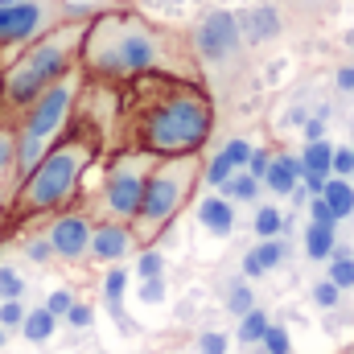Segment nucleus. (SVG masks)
<instances>
[{"label": "nucleus", "instance_id": "32", "mask_svg": "<svg viewBox=\"0 0 354 354\" xmlns=\"http://www.w3.org/2000/svg\"><path fill=\"white\" fill-rule=\"evenodd\" d=\"M140 301H145V305H157V301H165V280H161V276H149V280H140Z\"/></svg>", "mask_w": 354, "mask_h": 354}, {"label": "nucleus", "instance_id": "40", "mask_svg": "<svg viewBox=\"0 0 354 354\" xmlns=\"http://www.w3.org/2000/svg\"><path fill=\"white\" fill-rule=\"evenodd\" d=\"M334 87L342 91V95H354V62L338 66V75H334Z\"/></svg>", "mask_w": 354, "mask_h": 354}, {"label": "nucleus", "instance_id": "45", "mask_svg": "<svg viewBox=\"0 0 354 354\" xmlns=\"http://www.w3.org/2000/svg\"><path fill=\"white\" fill-rule=\"evenodd\" d=\"M351 153H354V149H351Z\"/></svg>", "mask_w": 354, "mask_h": 354}, {"label": "nucleus", "instance_id": "39", "mask_svg": "<svg viewBox=\"0 0 354 354\" xmlns=\"http://www.w3.org/2000/svg\"><path fill=\"white\" fill-rule=\"evenodd\" d=\"M309 218H313V223H334V227H338V218L330 214V206L322 202V194H313V202H309Z\"/></svg>", "mask_w": 354, "mask_h": 354}, {"label": "nucleus", "instance_id": "35", "mask_svg": "<svg viewBox=\"0 0 354 354\" xmlns=\"http://www.w3.org/2000/svg\"><path fill=\"white\" fill-rule=\"evenodd\" d=\"M62 317H66V322H71L75 330H87V326H91V305H83V301H75V305H71V309H66Z\"/></svg>", "mask_w": 354, "mask_h": 354}, {"label": "nucleus", "instance_id": "27", "mask_svg": "<svg viewBox=\"0 0 354 354\" xmlns=\"http://www.w3.org/2000/svg\"><path fill=\"white\" fill-rule=\"evenodd\" d=\"M252 305H256V297H252V288H248L243 280H235V284L227 288V309H231L235 317H243V313H248Z\"/></svg>", "mask_w": 354, "mask_h": 354}, {"label": "nucleus", "instance_id": "25", "mask_svg": "<svg viewBox=\"0 0 354 354\" xmlns=\"http://www.w3.org/2000/svg\"><path fill=\"white\" fill-rule=\"evenodd\" d=\"M252 227H256V235H260V239H272V235H280V231H284V214H280L276 206H260Z\"/></svg>", "mask_w": 354, "mask_h": 354}, {"label": "nucleus", "instance_id": "8", "mask_svg": "<svg viewBox=\"0 0 354 354\" xmlns=\"http://www.w3.org/2000/svg\"><path fill=\"white\" fill-rule=\"evenodd\" d=\"M189 50L202 66V75H227L243 62V37H239V25H235V12L227 8H210L194 33H189Z\"/></svg>", "mask_w": 354, "mask_h": 354}, {"label": "nucleus", "instance_id": "26", "mask_svg": "<svg viewBox=\"0 0 354 354\" xmlns=\"http://www.w3.org/2000/svg\"><path fill=\"white\" fill-rule=\"evenodd\" d=\"M25 292V276L12 264H0V301H21Z\"/></svg>", "mask_w": 354, "mask_h": 354}, {"label": "nucleus", "instance_id": "33", "mask_svg": "<svg viewBox=\"0 0 354 354\" xmlns=\"http://www.w3.org/2000/svg\"><path fill=\"white\" fill-rule=\"evenodd\" d=\"M21 317H25V305H21V301H0V326H4V330H17Z\"/></svg>", "mask_w": 354, "mask_h": 354}, {"label": "nucleus", "instance_id": "23", "mask_svg": "<svg viewBox=\"0 0 354 354\" xmlns=\"http://www.w3.org/2000/svg\"><path fill=\"white\" fill-rule=\"evenodd\" d=\"M264 330H268V313L252 305V309L239 317V342H243V346H256V342L264 338Z\"/></svg>", "mask_w": 354, "mask_h": 354}, {"label": "nucleus", "instance_id": "37", "mask_svg": "<svg viewBox=\"0 0 354 354\" xmlns=\"http://www.w3.org/2000/svg\"><path fill=\"white\" fill-rule=\"evenodd\" d=\"M71 305H75V297H71L66 288H58V292H50V301H46V309H50L54 317H62V313H66Z\"/></svg>", "mask_w": 354, "mask_h": 354}, {"label": "nucleus", "instance_id": "9", "mask_svg": "<svg viewBox=\"0 0 354 354\" xmlns=\"http://www.w3.org/2000/svg\"><path fill=\"white\" fill-rule=\"evenodd\" d=\"M66 12H75V8H66L62 0H21V4L0 8V54L12 58L8 50H21L25 41H33L37 33H46Z\"/></svg>", "mask_w": 354, "mask_h": 354}, {"label": "nucleus", "instance_id": "28", "mask_svg": "<svg viewBox=\"0 0 354 354\" xmlns=\"http://www.w3.org/2000/svg\"><path fill=\"white\" fill-rule=\"evenodd\" d=\"M260 346H264V354H292L288 330H284V326H272V322H268V330H264V338H260Z\"/></svg>", "mask_w": 354, "mask_h": 354}, {"label": "nucleus", "instance_id": "6", "mask_svg": "<svg viewBox=\"0 0 354 354\" xmlns=\"http://www.w3.org/2000/svg\"><path fill=\"white\" fill-rule=\"evenodd\" d=\"M79 71H71L66 79H58L54 87H46L29 107H21L8 124L17 132V169H33V161L54 145V136L62 132L71 107H75V95H79Z\"/></svg>", "mask_w": 354, "mask_h": 354}, {"label": "nucleus", "instance_id": "29", "mask_svg": "<svg viewBox=\"0 0 354 354\" xmlns=\"http://www.w3.org/2000/svg\"><path fill=\"white\" fill-rule=\"evenodd\" d=\"M21 235H25V256H29L33 264H50V260H54V252H50V243L41 239V231H37V235L21 231Z\"/></svg>", "mask_w": 354, "mask_h": 354}, {"label": "nucleus", "instance_id": "10", "mask_svg": "<svg viewBox=\"0 0 354 354\" xmlns=\"http://www.w3.org/2000/svg\"><path fill=\"white\" fill-rule=\"evenodd\" d=\"M91 227H95V218L75 202V206H66V210L41 218V239L50 243L54 260L83 264V260H87V248H91Z\"/></svg>", "mask_w": 354, "mask_h": 354}, {"label": "nucleus", "instance_id": "1", "mask_svg": "<svg viewBox=\"0 0 354 354\" xmlns=\"http://www.w3.org/2000/svg\"><path fill=\"white\" fill-rule=\"evenodd\" d=\"M107 149H132L149 157H185L206 153L218 132V103L198 79L177 75H136L107 83Z\"/></svg>", "mask_w": 354, "mask_h": 354}, {"label": "nucleus", "instance_id": "24", "mask_svg": "<svg viewBox=\"0 0 354 354\" xmlns=\"http://www.w3.org/2000/svg\"><path fill=\"white\" fill-rule=\"evenodd\" d=\"M330 280L346 292V288H354V256L351 252H330Z\"/></svg>", "mask_w": 354, "mask_h": 354}, {"label": "nucleus", "instance_id": "36", "mask_svg": "<svg viewBox=\"0 0 354 354\" xmlns=\"http://www.w3.org/2000/svg\"><path fill=\"white\" fill-rule=\"evenodd\" d=\"M268 161H272V149H252V157H248V174L252 177H264V169H268Z\"/></svg>", "mask_w": 354, "mask_h": 354}, {"label": "nucleus", "instance_id": "2", "mask_svg": "<svg viewBox=\"0 0 354 354\" xmlns=\"http://www.w3.org/2000/svg\"><path fill=\"white\" fill-rule=\"evenodd\" d=\"M111 103V95H107ZM107 115L91 91L79 83V95H75V107L62 124V132L54 136V145L33 161V169H25L12 198H8V214H4V231L8 239L29 231L33 223L66 210L79 202V189H83V177L95 165V157L107 149Z\"/></svg>", "mask_w": 354, "mask_h": 354}, {"label": "nucleus", "instance_id": "44", "mask_svg": "<svg viewBox=\"0 0 354 354\" xmlns=\"http://www.w3.org/2000/svg\"><path fill=\"white\" fill-rule=\"evenodd\" d=\"M342 354H354V346H346V351H342Z\"/></svg>", "mask_w": 354, "mask_h": 354}, {"label": "nucleus", "instance_id": "30", "mask_svg": "<svg viewBox=\"0 0 354 354\" xmlns=\"http://www.w3.org/2000/svg\"><path fill=\"white\" fill-rule=\"evenodd\" d=\"M313 301H317L322 309H338V301H342V288H338L334 280H317V284H313Z\"/></svg>", "mask_w": 354, "mask_h": 354}, {"label": "nucleus", "instance_id": "13", "mask_svg": "<svg viewBox=\"0 0 354 354\" xmlns=\"http://www.w3.org/2000/svg\"><path fill=\"white\" fill-rule=\"evenodd\" d=\"M248 157H252V145H248V140H239V136H235V140H227L210 161H202V181L223 185L235 169H243V165H248Z\"/></svg>", "mask_w": 354, "mask_h": 354}, {"label": "nucleus", "instance_id": "19", "mask_svg": "<svg viewBox=\"0 0 354 354\" xmlns=\"http://www.w3.org/2000/svg\"><path fill=\"white\" fill-rule=\"evenodd\" d=\"M124 288H128V272H124V268H111V272H107V280H103V301H107L111 317H115L124 330H132V326H128V317H124Z\"/></svg>", "mask_w": 354, "mask_h": 354}, {"label": "nucleus", "instance_id": "22", "mask_svg": "<svg viewBox=\"0 0 354 354\" xmlns=\"http://www.w3.org/2000/svg\"><path fill=\"white\" fill-rule=\"evenodd\" d=\"M17 330H21L29 342H46V338L58 330V317H54V313L41 305V309H29V313L21 317V326H17Z\"/></svg>", "mask_w": 354, "mask_h": 354}, {"label": "nucleus", "instance_id": "11", "mask_svg": "<svg viewBox=\"0 0 354 354\" xmlns=\"http://www.w3.org/2000/svg\"><path fill=\"white\" fill-rule=\"evenodd\" d=\"M235 25H239L243 46H268V41L284 37V29H288L280 4H252L243 12H235Z\"/></svg>", "mask_w": 354, "mask_h": 354}, {"label": "nucleus", "instance_id": "18", "mask_svg": "<svg viewBox=\"0 0 354 354\" xmlns=\"http://www.w3.org/2000/svg\"><path fill=\"white\" fill-rule=\"evenodd\" d=\"M338 248V235H334V223H313L305 227V256L309 260H330V252Z\"/></svg>", "mask_w": 354, "mask_h": 354}, {"label": "nucleus", "instance_id": "43", "mask_svg": "<svg viewBox=\"0 0 354 354\" xmlns=\"http://www.w3.org/2000/svg\"><path fill=\"white\" fill-rule=\"evenodd\" d=\"M0 346H4V326H0Z\"/></svg>", "mask_w": 354, "mask_h": 354}, {"label": "nucleus", "instance_id": "4", "mask_svg": "<svg viewBox=\"0 0 354 354\" xmlns=\"http://www.w3.org/2000/svg\"><path fill=\"white\" fill-rule=\"evenodd\" d=\"M95 8H75L62 21H54L46 33H37L33 41H25L0 75V120H12L21 107H29L46 87H54L58 79H66L71 71H79V50H83V33Z\"/></svg>", "mask_w": 354, "mask_h": 354}, {"label": "nucleus", "instance_id": "15", "mask_svg": "<svg viewBox=\"0 0 354 354\" xmlns=\"http://www.w3.org/2000/svg\"><path fill=\"white\" fill-rule=\"evenodd\" d=\"M198 223H202L210 235L227 239V235L235 231V206H231L227 198H206V202L198 206Z\"/></svg>", "mask_w": 354, "mask_h": 354}, {"label": "nucleus", "instance_id": "3", "mask_svg": "<svg viewBox=\"0 0 354 354\" xmlns=\"http://www.w3.org/2000/svg\"><path fill=\"white\" fill-rule=\"evenodd\" d=\"M79 75L91 83H124L136 75H177L206 83L189 33L149 21L136 8H95L79 50Z\"/></svg>", "mask_w": 354, "mask_h": 354}, {"label": "nucleus", "instance_id": "7", "mask_svg": "<svg viewBox=\"0 0 354 354\" xmlns=\"http://www.w3.org/2000/svg\"><path fill=\"white\" fill-rule=\"evenodd\" d=\"M153 165H157V157H149V153H132V149L111 153L103 181L95 185V194H87L79 206L87 210L95 223H132Z\"/></svg>", "mask_w": 354, "mask_h": 354}, {"label": "nucleus", "instance_id": "21", "mask_svg": "<svg viewBox=\"0 0 354 354\" xmlns=\"http://www.w3.org/2000/svg\"><path fill=\"white\" fill-rule=\"evenodd\" d=\"M218 189H223L227 202H256V198H260V177H252L248 169H235Z\"/></svg>", "mask_w": 354, "mask_h": 354}, {"label": "nucleus", "instance_id": "42", "mask_svg": "<svg viewBox=\"0 0 354 354\" xmlns=\"http://www.w3.org/2000/svg\"><path fill=\"white\" fill-rule=\"evenodd\" d=\"M8 4H21V0H0V8H8Z\"/></svg>", "mask_w": 354, "mask_h": 354}, {"label": "nucleus", "instance_id": "38", "mask_svg": "<svg viewBox=\"0 0 354 354\" xmlns=\"http://www.w3.org/2000/svg\"><path fill=\"white\" fill-rule=\"evenodd\" d=\"M198 354H227V338L223 334H202L198 338Z\"/></svg>", "mask_w": 354, "mask_h": 354}, {"label": "nucleus", "instance_id": "16", "mask_svg": "<svg viewBox=\"0 0 354 354\" xmlns=\"http://www.w3.org/2000/svg\"><path fill=\"white\" fill-rule=\"evenodd\" d=\"M284 239L280 235H272V239H264L256 252H248L243 256V276H264V272H272V268H280L284 264Z\"/></svg>", "mask_w": 354, "mask_h": 354}, {"label": "nucleus", "instance_id": "20", "mask_svg": "<svg viewBox=\"0 0 354 354\" xmlns=\"http://www.w3.org/2000/svg\"><path fill=\"white\" fill-rule=\"evenodd\" d=\"M330 157H334V145L322 136V140H309L305 153H301V174L313 177H330Z\"/></svg>", "mask_w": 354, "mask_h": 354}, {"label": "nucleus", "instance_id": "5", "mask_svg": "<svg viewBox=\"0 0 354 354\" xmlns=\"http://www.w3.org/2000/svg\"><path fill=\"white\" fill-rule=\"evenodd\" d=\"M202 153H185V157H161L153 169H149V181H145V194H140V206L132 214V239L136 248H153L169 227L174 218L194 202V189L202 181Z\"/></svg>", "mask_w": 354, "mask_h": 354}, {"label": "nucleus", "instance_id": "41", "mask_svg": "<svg viewBox=\"0 0 354 354\" xmlns=\"http://www.w3.org/2000/svg\"><path fill=\"white\" fill-rule=\"evenodd\" d=\"M322 136H326V120L317 115V120H309V124H305V140H322Z\"/></svg>", "mask_w": 354, "mask_h": 354}, {"label": "nucleus", "instance_id": "14", "mask_svg": "<svg viewBox=\"0 0 354 354\" xmlns=\"http://www.w3.org/2000/svg\"><path fill=\"white\" fill-rule=\"evenodd\" d=\"M297 181H301V157L276 149L272 161H268V169H264V177H260V185H268L276 198H288V194L297 189Z\"/></svg>", "mask_w": 354, "mask_h": 354}, {"label": "nucleus", "instance_id": "12", "mask_svg": "<svg viewBox=\"0 0 354 354\" xmlns=\"http://www.w3.org/2000/svg\"><path fill=\"white\" fill-rule=\"evenodd\" d=\"M132 248H136V239H132L128 223H95L91 227L87 260H95V264H120Z\"/></svg>", "mask_w": 354, "mask_h": 354}, {"label": "nucleus", "instance_id": "31", "mask_svg": "<svg viewBox=\"0 0 354 354\" xmlns=\"http://www.w3.org/2000/svg\"><path fill=\"white\" fill-rule=\"evenodd\" d=\"M161 268H165L161 252H153V248H140V260H136V276H140V280H149V276H161Z\"/></svg>", "mask_w": 354, "mask_h": 354}, {"label": "nucleus", "instance_id": "34", "mask_svg": "<svg viewBox=\"0 0 354 354\" xmlns=\"http://www.w3.org/2000/svg\"><path fill=\"white\" fill-rule=\"evenodd\" d=\"M330 174L334 177H351L354 174V153L351 149H334V157H330Z\"/></svg>", "mask_w": 354, "mask_h": 354}, {"label": "nucleus", "instance_id": "17", "mask_svg": "<svg viewBox=\"0 0 354 354\" xmlns=\"http://www.w3.org/2000/svg\"><path fill=\"white\" fill-rule=\"evenodd\" d=\"M322 202L330 206V214L342 223V218H351L354 214V185L351 177H326V185H322Z\"/></svg>", "mask_w": 354, "mask_h": 354}]
</instances>
